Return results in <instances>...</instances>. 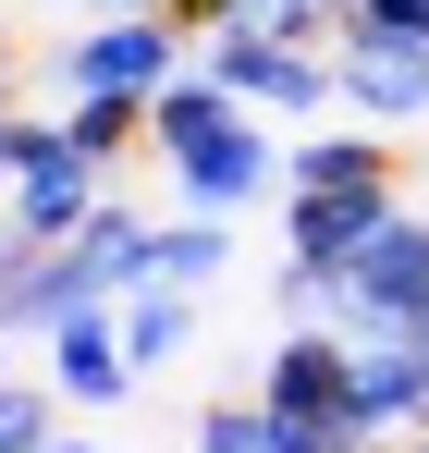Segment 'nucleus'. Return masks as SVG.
Wrapping results in <instances>:
<instances>
[{
  "instance_id": "2",
  "label": "nucleus",
  "mask_w": 429,
  "mask_h": 453,
  "mask_svg": "<svg viewBox=\"0 0 429 453\" xmlns=\"http://www.w3.org/2000/svg\"><path fill=\"white\" fill-rule=\"evenodd\" d=\"M184 25L172 12H86V37H62L50 50V74H62V98L74 86H98V98H160V86L184 74Z\"/></svg>"
},
{
  "instance_id": "7",
  "label": "nucleus",
  "mask_w": 429,
  "mask_h": 453,
  "mask_svg": "<svg viewBox=\"0 0 429 453\" xmlns=\"http://www.w3.org/2000/svg\"><path fill=\"white\" fill-rule=\"evenodd\" d=\"M417 368H429V343H417V319H380V331H344V392H356V417L393 441V429H417Z\"/></svg>"
},
{
  "instance_id": "25",
  "label": "nucleus",
  "mask_w": 429,
  "mask_h": 453,
  "mask_svg": "<svg viewBox=\"0 0 429 453\" xmlns=\"http://www.w3.org/2000/svg\"><path fill=\"white\" fill-rule=\"evenodd\" d=\"M417 343H429V319H417ZM417 417H429V368H417Z\"/></svg>"
},
{
  "instance_id": "19",
  "label": "nucleus",
  "mask_w": 429,
  "mask_h": 453,
  "mask_svg": "<svg viewBox=\"0 0 429 453\" xmlns=\"http://www.w3.org/2000/svg\"><path fill=\"white\" fill-rule=\"evenodd\" d=\"M197 453H294V429L246 392V404H209V417H197Z\"/></svg>"
},
{
  "instance_id": "11",
  "label": "nucleus",
  "mask_w": 429,
  "mask_h": 453,
  "mask_svg": "<svg viewBox=\"0 0 429 453\" xmlns=\"http://www.w3.org/2000/svg\"><path fill=\"white\" fill-rule=\"evenodd\" d=\"M233 123H246V98H233L221 74H197V62H184V74L147 98V159H197V148H221Z\"/></svg>"
},
{
  "instance_id": "20",
  "label": "nucleus",
  "mask_w": 429,
  "mask_h": 453,
  "mask_svg": "<svg viewBox=\"0 0 429 453\" xmlns=\"http://www.w3.org/2000/svg\"><path fill=\"white\" fill-rule=\"evenodd\" d=\"M37 441H50V392L0 380V453H37Z\"/></svg>"
},
{
  "instance_id": "15",
  "label": "nucleus",
  "mask_w": 429,
  "mask_h": 453,
  "mask_svg": "<svg viewBox=\"0 0 429 453\" xmlns=\"http://www.w3.org/2000/svg\"><path fill=\"white\" fill-rule=\"evenodd\" d=\"M283 184H393V148H380V123H332L283 159Z\"/></svg>"
},
{
  "instance_id": "23",
  "label": "nucleus",
  "mask_w": 429,
  "mask_h": 453,
  "mask_svg": "<svg viewBox=\"0 0 429 453\" xmlns=\"http://www.w3.org/2000/svg\"><path fill=\"white\" fill-rule=\"evenodd\" d=\"M380 453H429V417H417V429H393V441H380Z\"/></svg>"
},
{
  "instance_id": "17",
  "label": "nucleus",
  "mask_w": 429,
  "mask_h": 453,
  "mask_svg": "<svg viewBox=\"0 0 429 453\" xmlns=\"http://www.w3.org/2000/svg\"><path fill=\"white\" fill-rule=\"evenodd\" d=\"M221 270H233V233H221V209L172 221V233H160V257H147V282H184V295H197V282H221Z\"/></svg>"
},
{
  "instance_id": "12",
  "label": "nucleus",
  "mask_w": 429,
  "mask_h": 453,
  "mask_svg": "<svg viewBox=\"0 0 429 453\" xmlns=\"http://www.w3.org/2000/svg\"><path fill=\"white\" fill-rule=\"evenodd\" d=\"M147 257H160V221H136L123 196H98V209L74 221V270H86V295H136Z\"/></svg>"
},
{
  "instance_id": "26",
  "label": "nucleus",
  "mask_w": 429,
  "mask_h": 453,
  "mask_svg": "<svg viewBox=\"0 0 429 453\" xmlns=\"http://www.w3.org/2000/svg\"><path fill=\"white\" fill-rule=\"evenodd\" d=\"M37 453H98V441H37Z\"/></svg>"
},
{
  "instance_id": "18",
  "label": "nucleus",
  "mask_w": 429,
  "mask_h": 453,
  "mask_svg": "<svg viewBox=\"0 0 429 453\" xmlns=\"http://www.w3.org/2000/svg\"><path fill=\"white\" fill-rule=\"evenodd\" d=\"M233 25H258V37H283V50H344V0H246Z\"/></svg>"
},
{
  "instance_id": "6",
  "label": "nucleus",
  "mask_w": 429,
  "mask_h": 453,
  "mask_svg": "<svg viewBox=\"0 0 429 453\" xmlns=\"http://www.w3.org/2000/svg\"><path fill=\"white\" fill-rule=\"evenodd\" d=\"M98 209V159L74 148L62 123H25V159H12V233H74Z\"/></svg>"
},
{
  "instance_id": "3",
  "label": "nucleus",
  "mask_w": 429,
  "mask_h": 453,
  "mask_svg": "<svg viewBox=\"0 0 429 453\" xmlns=\"http://www.w3.org/2000/svg\"><path fill=\"white\" fill-rule=\"evenodd\" d=\"M380 319H429V221L417 209H380V233L332 270V331H380Z\"/></svg>"
},
{
  "instance_id": "9",
  "label": "nucleus",
  "mask_w": 429,
  "mask_h": 453,
  "mask_svg": "<svg viewBox=\"0 0 429 453\" xmlns=\"http://www.w3.org/2000/svg\"><path fill=\"white\" fill-rule=\"evenodd\" d=\"M37 343H50V392H74L86 417L136 392V356H123V319H111V306H74V319H50Z\"/></svg>"
},
{
  "instance_id": "24",
  "label": "nucleus",
  "mask_w": 429,
  "mask_h": 453,
  "mask_svg": "<svg viewBox=\"0 0 429 453\" xmlns=\"http://www.w3.org/2000/svg\"><path fill=\"white\" fill-rule=\"evenodd\" d=\"M12 62H25V50H12V25H0V98H12Z\"/></svg>"
},
{
  "instance_id": "13",
  "label": "nucleus",
  "mask_w": 429,
  "mask_h": 453,
  "mask_svg": "<svg viewBox=\"0 0 429 453\" xmlns=\"http://www.w3.org/2000/svg\"><path fill=\"white\" fill-rule=\"evenodd\" d=\"M270 172H283V159H270V135H258V123H233L221 148H197V159H172V184H184L197 209H221V221H233L246 196H270Z\"/></svg>"
},
{
  "instance_id": "8",
  "label": "nucleus",
  "mask_w": 429,
  "mask_h": 453,
  "mask_svg": "<svg viewBox=\"0 0 429 453\" xmlns=\"http://www.w3.org/2000/svg\"><path fill=\"white\" fill-rule=\"evenodd\" d=\"M74 306H111V295H86L74 233H12V245H0V331H50Z\"/></svg>"
},
{
  "instance_id": "14",
  "label": "nucleus",
  "mask_w": 429,
  "mask_h": 453,
  "mask_svg": "<svg viewBox=\"0 0 429 453\" xmlns=\"http://www.w3.org/2000/svg\"><path fill=\"white\" fill-rule=\"evenodd\" d=\"M111 319H123L136 380H147V368H172V356L197 343V295H184V282H136V295H111Z\"/></svg>"
},
{
  "instance_id": "4",
  "label": "nucleus",
  "mask_w": 429,
  "mask_h": 453,
  "mask_svg": "<svg viewBox=\"0 0 429 453\" xmlns=\"http://www.w3.org/2000/svg\"><path fill=\"white\" fill-rule=\"evenodd\" d=\"M197 74H221L246 111H283V123L344 111V98H332V62H319V50H283V37H258V25H209V37H197Z\"/></svg>"
},
{
  "instance_id": "21",
  "label": "nucleus",
  "mask_w": 429,
  "mask_h": 453,
  "mask_svg": "<svg viewBox=\"0 0 429 453\" xmlns=\"http://www.w3.org/2000/svg\"><path fill=\"white\" fill-rule=\"evenodd\" d=\"M344 25H380V37H417L429 50V0H344Z\"/></svg>"
},
{
  "instance_id": "1",
  "label": "nucleus",
  "mask_w": 429,
  "mask_h": 453,
  "mask_svg": "<svg viewBox=\"0 0 429 453\" xmlns=\"http://www.w3.org/2000/svg\"><path fill=\"white\" fill-rule=\"evenodd\" d=\"M258 404L294 429V453H380V429H368L356 392H344V331H332V319L270 331V356H258Z\"/></svg>"
},
{
  "instance_id": "10",
  "label": "nucleus",
  "mask_w": 429,
  "mask_h": 453,
  "mask_svg": "<svg viewBox=\"0 0 429 453\" xmlns=\"http://www.w3.org/2000/svg\"><path fill=\"white\" fill-rule=\"evenodd\" d=\"M380 209H393V184H294L283 196V245L307 270H344L368 233H380Z\"/></svg>"
},
{
  "instance_id": "16",
  "label": "nucleus",
  "mask_w": 429,
  "mask_h": 453,
  "mask_svg": "<svg viewBox=\"0 0 429 453\" xmlns=\"http://www.w3.org/2000/svg\"><path fill=\"white\" fill-rule=\"evenodd\" d=\"M62 135L111 172V159H136V148H147V98H98V86H74V98H62Z\"/></svg>"
},
{
  "instance_id": "22",
  "label": "nucleus",
  "mask_w": 429,
  "mask_h": 453,
  "mask_svg": "<svg viewBox=\"0 0 429 453\" xmlns=\"http://www.w3.org/2000/svg\"><path fill=\"white\" fill-rule=\"evenodd\" d=\"M12 159H25V111L0 98V196H12Z\"/></svg>"
},
{
  "instance_id": "5",
  "label": "nucleus",
  "mask_w": 429,
  "mask_h": 453,
  "mask_svg": "<svg viewBox=\"0 0 429 453\" xmlns=\"http://www.w3.org/2000/svg\"><path fill=\"white\" fill-rule=\"evenodd\" d=\"M332 98L356 111V123H429V50L417 37H380V25H344V50H332Z\"/></svg>"
}]
</instances>
